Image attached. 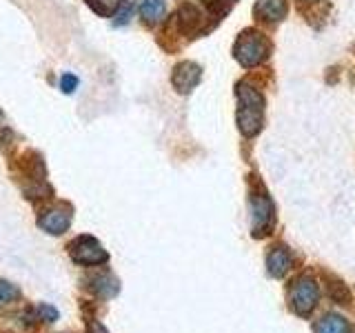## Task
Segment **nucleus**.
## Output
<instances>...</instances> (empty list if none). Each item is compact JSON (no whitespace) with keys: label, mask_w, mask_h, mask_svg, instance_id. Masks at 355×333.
<instances>
[{"label":"nucleus","mask_w":355,"mask_h":333,"mask_svg":"<svg viewBox=\"0 0 355 333\" xmlns=\"http://www.w3.org/2000/svg\"><path fill=\"white\" fill-rule=\"evenodd\" d=\"M271 49H273L271 40L266 38L262 31L244 29L238 36L236 44H233V56H236V60L242 67L251 69V67H258V65H262L266 58H269Z\"/></svg>","instance_id":"1"},{"label":"nucleus","mask_w":355,"mask_h":333,"mask_svg":"<svg viewBox=\"0 0 355 333\" xmlns=\"http://www.w3.org/2000/svg\"><path fill=\"white\" fill-rule=\"evenodd\" d=\"M249 207H251V236L253 238H264L266 233L273 229L275 209H273L271 198L266 196L262 185L251 191Z\"/></svg>","instance_id":"2"},{"label":"nucleus","mask_w":355,"mask_h":333,"mask_svg":"<svg viewBox=\"0 0 355 333\" xmlns=\"http://www.w3.org/2000/svg\"><path fill=\"white\" fill-rule=\"evenodd\" d=\"M291 309L295 311L297 316L306 318L311 311L318 307V300H320V287L311 275H300L291 282Z\"/></svg>","instance_id":"3"},{"label":"nucleus","mask_w":355,"mask_h":333,"mask_svg":"<svg viewBox=\"0 0 355 333\" xmlns=\"http://www.w3.org/2000/svg\"><path fill=\"white\" fill-rule=\"evenodd\" d=\"M67 249H69L71 260L76 264H83V266H98V264H105L109 260L107 249L92 236L76 238L73 242H69V247Z\"/></svg>","instance_id":"4"},{"label":"nucleus","mask_w":355,"mask_h":333,"mask_svg":"<svg viewBox=\"0 0 355 333\" xmlns=\"http://www.w3.org/2000/svg\"><path fill=\"white\" fill-rule=\"evenodd\" d=\"M73 220V209L69 205H53L49 209H44L38 218V227L49 233V236H62L69 231Z\"/></svg>","instance_id":"5"},{"label":"nucleus","mask_w":355,"mask_h":333,"mask_svg":"<svg viewBox=\"0 0 355 333\" xmlns=\"http://www.w3.org/2000/svg\"><path fill=\"white\" fill-rule=\"evenodd\" d=\"M202 80V67L193 60H182L173 67L171 74V85L178 94H191L193 89Z\"/></svg>","instance_id":"6"},{"label":"nucleus","mask_w":355,"mask_h":333,"mask_svg":"<svg viewBox=\"0 0 355 333\" xmlns=\"http://www.w3.org/2000/svg\"><path fill=\"white\" fill-rule=\"evenodd\" d=\"M236 125L244 138H253L258 136L264 127V111L260 109H247V107H238L236 111Z\"/></svg>","instance_id":"7"},{"label":"nucleus","mask_w":355,"mask_h":333,"mask_svg":"<svg viewBox=\"0 0 355 333\" xmlns=\"http://www.w3.org/2000/svg\"><path fill=\"white\" fill-rule=\"evenodd\" d=\"M286 11H288L286 0H258L253 7L255 18L262 20V22H269V25L282 22L286 18Z\"/></svg>","instance_id":"8"},{"label":"nucleus","mask_w":355,"mask_h":333,"mask_svg":"<svg viewBox=\"0 0 355 333\" xmlns=\"http://www.w3.org/2000/svg\"><path fill=\"white\" fill-rule=\"evenodd\" d=\"M288 269H291V253L284 247H273L266 255V273L271 278H284Z\"/></svg>","instance_id":"9"},{"label":"nucleus","mask_w":355,"mask_h":333,"mask_svg":"<svg viewBox=\"0 0 355 333\" xmlns=\"http://www.w3.org/2000/svg\"><path fill=\"white\" fill-rule=\"evenodd\" d=\"M178 22H180V29L184 33H198L200 29H202V11H200L196 5L191 3H184L180 5V9H178Z\"/></svg>","instance_id":"10"},{"label":"nucleus","mask_w":355,"mask_h":333,"mask_svg":"<svg viewBox=\"0 0 355 333\" xmlns=\"http://www.w3.org/2000/svg\"><path fill=\"white\" fill-rule=\"evenodd\" d=\"M236 96H238V107H247V109H260L264 111V96L255 89L253 85H249L247 80H240L236 85Z\"/></svg>","instance_id":"11"},{"label":"nucleus","mask_w":355,"mask_h":333,"mask_svg":"<svg viewBox=\"0 0 355 333\" xmlns=\"http://www.w3.org/2000/svg\"><path fill=\"white\" fill-rule=\"evenodd\" d=\"M89 289H92L96 296L109 300V298L118 296L120 282H118V278L111 275V273H98V275L92 278V280H89Z\"/></svg>","instance_id":"12"},{"label":"nucleus","mask_w":355,"mask_h":333,"mask_svg":"<svg viewBox=\"0 0 355 333\" xmlns=\"http://www.w3.org/2000/svg\"><path fill=\"white\" fill-rule=\"evenodd\" d=\"M164 14H166L164 0H142L140 3V18L144 25H149V27L160 25L164 20Z\"/></svg>","instance_id":"13"},{"label":"nucleus","mask_w":355,"mask_h":333,"mask_svg":"<svg viewBox=\"0 0 355 333\" xmlns=\"http://www.w3.org/2000/svg\"><path fill=\"white\" fill-rule=\"evenodd\" d=\"M315 333H351V325L347 318L338 314H329L315 325Z\"/></svg>","instance_id":"14"},{"label":"nucleus","mask_w":355,"mask_h":333,"mask_svg":"<svg viewBox=\"0 0 355 333\" xmlns=\"http://www.w3.org/2000/svg\"><path fill=\"white\" fill-rule=\"evenodd\" d=\"M22 169H25L29 180H44V176H47V169H44V162L38 153L29 151L25 158H22Z\"/></svg>","instance_id":"15"},{"label":"nucleus","mask_w":355,"mask_h":333,"mask_svg":"<svg viewBox=\"0 0 355 333\" xmlns=\"http://www.w3.org/2000/svg\"><path fill=\"white\" fill-rule=\"evenodd\" d=\"M18 300H20V289L7 280H0V311L18 302Z\"/></svg>","instance_id":"16"},{"label":"nucleus","mask_w":355,"mask_h":333,"mask_svg":"<svg viewBox=\"0 0 355 333\" xmlns=\"http://www.w3.org/2000/svg\"><path fill=\"white\" fill-rule=\"evenodd\" d=\"M327 291H329V298L333 300V302H338V305H349L351 302L349 287L344 282H340V280H331V284H327Z\"/></svg>","instance_id":"17"},{"label":"nucleus","mask_w":355,"mask_h":333,"mask_svg":"<svg viewBox=\"0 0 355 333\" xmlns=\"http://www.w3.org/2000/svg\"><path fill=\"white\" fill-rule=\"evenodd\" d=\"M87 5L92 7L98 16H114L122 7V0H87Z\"/></svg>","instance_id":"18"},{"label":"nucleus","mask_w":355,"mask_h":333,"mask_svg":"<svg viewBox=\"0 0 355 333\" xmlns=\"http://www.w3.org/2000/svg\"><path fill=\"white\" fill-rule=\"evenodd\" d=\"M22 189H25V196L29 200H42V198H49L53 194L51 187L44 180H29V185H25Z\"/></svg>","instance_id":"19"},{"label":"nucleus","mask_w":355,"mask_h":333,"mask_svg":"<svg viewBox=\"0 0 355 333\" xmlns=\"http://www.w3.org/2000/svg\"><path fill=\"white\" fill-rule=\"evenodd\" d=\"M36 314H38V318H40L42 322H55V320L60 318L58 309L51 307V305H38V307H36Z\"/></svg>","instance_id":"20"},{"label":"nucleus","mask_w":355,"mask_h":333,"mask_svg":"<svg viewBox=\"0 0 355 333\" xmlns=\"http://www.w3.org/2000/svg\"><path fill=\"white\" fill-rule=\"evenodd\" d=\"M129 18H131V3H125V5H122V7L116 11V14H114V25H116V27L127 25Z\"/></svg>","instance_id":"21"},{"label":"nucleus","mask_w":355,"mask_h":333,"mask_svg":"<svg viewBox=\"0 0 355 333\" xmlns=\"http://www.w3.org/2000/svg\"><path fill=\"white\" fill-rule=\"evenodd\" d=\"M60 89H62V94H73L76 89H78V76L73 74H64L60 78Z\"/></svg>","instance_id":"22"},{"label":"nucleus","mask_w":355,"mask_h":333,"mask_svg":"<svg viewBox=\"0 0 355 333\" xmlns=\"http://www.w3.org/2000/svg\"><path fill=\"white\" fill-rule=\"evenodd\" d=\"M87 333H109V331H107L105 325H100L98 320H92V322L87 325Z\"/></svg>","instance_id":"23"},{"label":"nucleus","mask_w":355,"mask_h":333,"mask_svg":"<svg viewBox=\"0 0 355 333\" xmlns=\"http://www.w3.org/2000/svg\"><path fill=\"white\" fill-rule=\"evenodd\" d=\"M205 5H209L211 9H218V5H222V0H202ZM227 3H233V0H227Z\"/></svg>","instance_id":"24"},{"label":"nucleus","mask_w":355,"mask_h":333,"mask_svg":"<svg viewBox=\"0 0 355 333\" xmlns=\"http://www.w3.org/2000/svg\"><path fill=\"white\" fill-rule=\"evenodd\" d=\"M0 120H3V111H0Z\"/></svg>","instance_id":"25"}]
</instances>
